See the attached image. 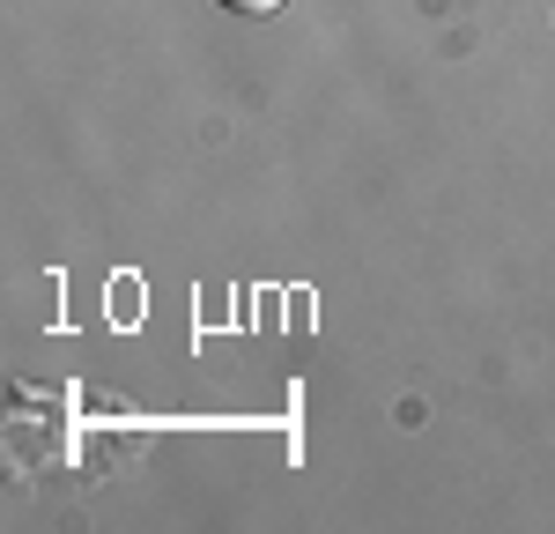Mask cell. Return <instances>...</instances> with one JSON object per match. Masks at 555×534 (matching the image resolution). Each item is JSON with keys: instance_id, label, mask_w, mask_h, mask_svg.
<instances>
[{"instance_id": "1", "label": "cell", "mask_w": 555, "mask_h": 534, "mask_svg": "<svg viewBox=\"0 0 555 534\" xmlns=\"http://www.w3.org/2000/svg\"><path fill=\"white\" fill-rule=\"evenodd\" d=\"M222 8H230V15H274L282 0H222Z\"/></svg>"}]
</instances>
